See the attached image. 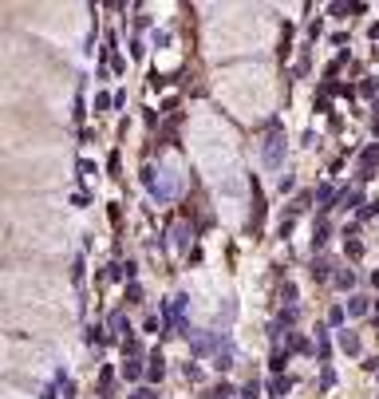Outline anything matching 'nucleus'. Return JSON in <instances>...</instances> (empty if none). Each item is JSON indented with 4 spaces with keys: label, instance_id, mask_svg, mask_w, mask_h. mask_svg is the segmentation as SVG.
Segmentation results:
<instances>
[{
    "label": "nucleus",
    "instance_id": "dca6fc26",
    "mask_svg": "<svg viewBox=\"0 0 379 399\" xmlns=\"http://www.w3.org/2000/svg\"><path fill=\"white\" fill-rule=\"evenodd\" d=\"M131 399H158L154 391H138V395H131Z\"/></svg>",
    "mask_w": 379,
    "mask_h": 399
},
{
    "label": "nucleus",
    "instance_id": "f3484780",
    "mask_svg": "<svg viewBox=\"0 0 379 399\" xmlns=\"http://www.w3.org/2000/svg\"><path fill=\"white\" fill-rule=\"evenodd\" d=\"M375 332H379V316H375Z\"/></svg>",
    "mask_w": 379,
    "mask_h": 399
},
{
    "label": "nucleus",
    "instance_id": "9d476101",
    "mask_svg": "<svg viewBox=\"0 0 379 399\" xmlns=\"http://www.w3.org/2000/svg\"><path fill=\"white\" fill-rule=\"evenodd\" d=\"M285 391H288V380H273V383H269V395H277V399H281Z\"/></svg>",
    "mask_w": 379,
    "mask_h": 399
},
{
    "label": "nucleus",
    "instance_id": "f257e3e1",
    "mask_svg": "<svg viewBox=\"0 0 379 399\" xmlns=\"http://www.w3.org/2000/svg\"><path fill=\"white\" fill-rule=\"evenodd\" d=\"M375 166H379V146L371 143L368 151L360 154V178H371V174H375Z\"/></svg>",
    "mask_w": 379,
    "mask_h": 399
},
{
    "label": "nucleus",
    "instance_id": "39448f33",
    "mask_svg": "<svg viewBox=\"0 0 379 399\" xmlns=\"http://www.w3.org/2000/svg\"><path fill=\"white\" fill-rule=\"evenodd\" d=\"M328 221H316V230H312V249H320L324 246V241H328Z\"/></svg>",
    "mask_w": 379,
    "mask_h": 399
},
{
    "label": "nucleus",
    "instance_id": "2eb2a0df",
    "mask_svg": "<svg viewBox=\"0 0 379 399\" xmlns=\"http://www.w3.org/2000/svg\"><path fill=\"white\" fill-rule=\"evenodd\" d=\"M123 375L126 380H138V364H123Z\"/></svg>",
    "mask_w": 379,
    "mask_h": 399
},
{
    "label": "nucleus",
    "instance_id": "20e7f679",
    "mask_svg": "<svg viewBox=\"0 0 379 399\" xmlns=\"http://www.w3.org/2000/svg\"><path fill=\"white\" fill-rule=\"evenodd\" d=\"M340 348H344L348 356H360V340H355L352 332H340Z\"/></svg>",
    "mask_w": 379,
    "mask_h": 399
},
{
    "label": "nucleus",
    "instance_id": "ddd939ff",
    "mask_svg": "<svg viewBox=\"0 0 379 399\" xmlns=\"http://www.w3.org/2000/svg\"><path fill=\"white\" fill-rule=\"evenodd\" d=\"M107 324H111V332H123V328H126L123 313H115V316H111V320H107Z\"/></svg>",
    "mask_w": 379,
    "mask_h": 399
},
{
    "label": "nucleus",
    "instance_id": "6e6552de",
    "mask_svg": "<svg viewBox=\"0 0 379 399\" xmlns=\"http://www.w3.org/2000/svg\"><path fill=\"white\" fill-rule=\"evenodd\" d=\"M348 313H352V316L368 313V300H363V297H352V305H348Z\"/></svg>",
    "mask_w": 379,
    "mask_h": 399
},
{
    "label": "nucleus",
    "instance_id": "1a4fd4ad",
    "mask_svg": "<svg viewBox=\"0 0 379 399\" xmlns=\"http://www.w3.org/2000/svg\"><path fill=\"white\" fill-rule=\"evenodd\" d=\"M257 391H261V383H257V380H249V383L241 388V399H257Z\"/></svg>",
    "mask_w": 379,
    "mask_h": 399
},
{
    "label": "nucleus",
    "instance_id": "0eeeda50",
    "mask_svg": "<svg viewBox=\"0 0 379 399\" xmlns=\"http://www.w3.org/2000/svg\"><path fill=\"white\" fill-rule=\"evenodd\" d=\"M151 380H162V375H166V368H162V356H151Z\"/></svg>",
    "mask_w": 379,
    "mask_h": 399
},
{
    "label": "nucleus",
    "instance_id": "9b49d317",
    "mask_svg": "<svg viewBox=\"0 0 379 399\" xmlns=\"http://www.w3.org/2000/svg\"><path fill=\"white\" fill-rule=\"evenodd\" d=\"M126 300H131V305H138V300H143V285H131V289H126Z\"/></svg>",
    "mask_w": 379,
    "mask_h": 399
},
{
    "label": "nucleus",
    "instance_id": "4468645a",
    "mask_svg": "<svg viewBox=\"0 0 379 399\" xmlns=\"http://www.w3.org/2000/svg\"><path fill=\"white\" fill-rule=\"evenodd\" d=\"M182 375H186V380H194V383H198V380H202V372H198V368H194V364H186V368H182Z\"/></svg>",
    "mask_w": 379,
    "mask_h": 399
},
{
    "label": "nucleus",
    "instance_id": "f03ea898",
    "mask_svg": "<svg viewBox=\"0 0 379 399\" xmlns=\"http://www.w3.org/2000/svg\"><path fill=\"white\" fill-rule=\"evenodd\" d=\"M281 151H285V143H281L277 135L265 138V162H269V166H281Z\"/></svg>",
    "mask_w": 379,
    "mask_h": 399
},
{
    "label": "nucleus",
    "instance_id": "7ed1b4c3",
    "mask_svg": "<svg viewBox=\"0 0 379 399\" xmlns=\"http://www.w3.org/2000/svg\"><path fill=\"white\" fill-rule=\"evenodd\" d=\"M328 269H332V261H328V257H312V265H308L312 281H328Z\"/></svg>",
    "mask_w": 379,
    "mask_h": 399
},
{
    "label": "nucleus",
    "instance_id": "f8f14e48",
    "mask_svg": "<svg viewBox=\"0 0 379 399\" xmlns=\"http://www.w3.org/2000/svg\"><path fill=\"white\" fill-rule=\"evenodd\" d=\"M87 344H103V328L95 324V328H87Z\"/></svg>",
    "mask_w": 379,
    "mask_h": 399
},
{
    "label": "nucleus",
    "instance_id": "423d86ee",
    "mask_svg": "<svg viewBox=\"0 0 379 399\" xmlns=\"http://www.w3.org/2000/svg\"><path fill=\"white\" fill-rule=\"evenodd\" d=\"M332 281H336V289H352V285H355V273L352 269H340Z\"/></svg>",
    "mask_w": 379,
    "mask_h": 399
}]
</instances>
